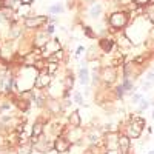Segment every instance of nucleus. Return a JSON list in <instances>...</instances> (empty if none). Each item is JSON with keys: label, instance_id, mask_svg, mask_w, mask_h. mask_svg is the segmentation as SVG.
Returning <instances> with one entry per match:
<instances>
[{"label": "nucleus", "instance_id": "11", "mask_svg": "<svg viewBox=\"0 0 154 154\" xmlns=\"http://www.w3.org/2000/svg\"><path fill=\"white\" fill-rule=\"evenodd\" d=\"M72 148V143L69 142V139L65 136H59L54 139V149L59 154H66L69 149Z\"/></svg>", "mask_w": 154, "mask_h": 154}, {"label": "nucleus", "instance_id": "25", "mask_svg": "<svg viewBox=\"0 0 154 154\" xmlns=\"http://www.w3.org/2000/svg\"><path fill=\"white\" fill-rule=\"evenodd\" d=\"M48 12L51 16H56V14H62V12H65V6H63L62 3H56L53 6L48 8Z\"/></svg>", "mask_w": 154, "mask_h": 154}, {"label": "nucleus", "instance_id": "21", "mask_svg": "<svg viewBox=\"0 0 154 154\" xmlns=\"http://www.w3.org/2000/svg\"><path fill=\"white\" fill-rule=\"evenodd\" d=\"M102 11H103V6H102V3L94 2L91 6H89V9H88V16L91 17V19H99V17L102 16Z\"/></svg>", "mask_w": 154, "mask_h": 154}, {"label": "nucleus", "instance_id": "23", "mask_svg": "<svg viewBox=\"0 0 154 154\" xmlns=\"http://www.w3.org/2000/svg\"><path fill=\"white\" fill-rule=\"evenodd\" d=\"M16 12H17V17H19V19L31 17V5H20Z\"/></svg>", "mask_w": 154, "mask_h": 154}, {"label": "nucleus", "instance_id": "39", "mask_svg": "<svg viewBox=\"0 0 154 154\" xmlns=\"http://www.w3.org/2000/svg\"><path fill=\"white\" fill-rule=\"evenodd\" d=\"M6 20H5V17L2 16V12H0V25H2V23H5Z\"/></svg>", "mask_w": 154, "mask_h": 154}, {"label": "nucleus", "instance_id": "7", "mask_svg": "<svg viewBox=\"0 0 154 154\" xmlns=\"http://www.w3.org/2000/svg\"><path fill=\"white\" fill-rule=\"evenodd\" d=\"M34 149L37 152H40V154H48L51 151H54V140L38 137L35 142H34Z\"/></svg>", "mask_w": 154, "mask_h": 154}, {"label": "nucleus", "instance_id": "35", "mask_svg": "<svg viewBox=\"0 0 154 154\" xmlns=\"http://www.w3.org/2000/svg\"><path fill=\"white\" fill-rule=\"evenodd\" d=\"M83 53H86V48L80 45L79 48H77V49H75V53H74V56H75V57H80V56H82Z\"/></svg>", "mask_w": 154, "mask_h": 154}, {"label": "nucleus", "instance_id": "16", "mask_svg": "<svg viewBox=\"0 0 154 154\" xmlns=\"http://www.w3.org/2000/svg\"><path fill=\"white\" fill-rule=\"evenodd\" d=\"M66 137L69 139V142L72 145H80L82 140H83V130H82V126H79V128H71L69 126V131H68Z\"/></svg>", "mask_w": 154, "mask_h": 154}, {"label": "nucleus", "instance_id": "34", "mask_svg": "<svg viewBox=\"0 0 154 154\" xmlns=\"http://www.w3.org/2000/svg\"><path fill=\"white\" fill-rule=\"evenodd\" d=\"M45 31L51 35V34H54V31H56V25L54 23H48L46 25V28H45Z\"/></svg>", "mask_w": 154, "mask_h": 154}, {"label": "nucleus", "instance_id": "42", "mask_svg": "<svg viewBox=\"0 0 154 154\" xmlns=\"http://www.w3.org/2000/svg\"><path fill=\"white\" fill-rule=\"evenodd\" d=\"M152 59H154V48H152Z\"/></svg>", "mask_w": 154, "mask_h": 154}, {"label": "nucleus", "instance_id": "12", "mask_svg": "<svg viewBox=\"0 0 154 154\" xmlns=\"http://www.w3.org/2000/svg\"><path fill=\"white\" fill-rule=\"evenodd\" d=\"M97 45H99L100 51H102V53H103V56H105V54H111L112 51H114V48H116V40H114L112 37H100L99 42H97Z\"/></svg>", "mask_w": 154, "mask_h": 154}, {"label": "nucleus", "instance_id": "40", "mask_svg": "<svg viewBox=\"0 0 154 154\" xmlns=\"http://www.w3.org/2000/svg\"><path fill=\"white\" fill-rule=\"evenodd\" d=\"M82 154H94V152H93V149H91V148H89V149H86V151H83Z\"/></svg>", "mask_w": 154, "mask_h": 154}, {"label": "nucleus", "instance_id": "4", "mask_svg": "<svg viewBox=\"0 0 154 154\" xmlns=\"http://www.w3.org/2000/svg\"><path fill=\"white\" fill-rule=\"evenodd\" d=\"M119 79V68L106 65L100 68V83H103L106 86H112L114 83H117Z\"/></svg>", "mask_w": 154, "mask_h": 154}, {"label": "nucleus", "instance_id": "45", "mask_svg": "<svg viewBox=\"0 0 154 154\" xmlns=\"http://www.w3.org/2000/svg\"><path fill=\"white\" fill-rule=\"evenodd\" d=\"M0 154H2V151H0Z\"/></svg>", "mask_w": 154, "mask_h": 154}, {"label": "nucleus", "instance_id": "13", "mask_svg": "<svg viewBox=\"0 0 154 154\" xmlns=\"http://www.w3.org/2000/svg\"><path fill=\"white\" fill-rule=\"evenodd\" d=\"M46 111L49 112V114H53V116H57V114H60L63 109H65V106H63V102L60 100V99H48V102H46Z\"/></svg>", "mask_w": 154, "mask_h": 154}, {"label": "nucleus", "instance_id": "28", "mask_svg": "<svg viewBox=\"0 0 154 154\" xmlns=\"http://www.w3.org/2000/svg\"><path fill=\"white\" fill-rule=\"evenodd\" d=\"M148 106H149V100L145 99V97H142V100L139 102V109H137V112H143Z\"/></svg>", "mask_w": 154, "mask_h": 154}, {"label": "nucleus", "instance_id": "2", "mask_svg": "<svg viewBox=\"0 0 154 154\" xmlns=\"http://www.w3.org/2000/svg\"><path fill=\"white\" fill-rule=\"evenodd\" d=\"M145 126H146V122L143 117H140V116H131L130 123L126 126V136L130 139H139L142 136Z\"/></svg>", "mask_w": 154, "mask_h": 154}, {"label": "nucleus", "instance_id": "5", "mask_svg": "<svg viewBox=\"0 0 154 154\" xmlns=\"http://www.w3.org/2000/svg\"><path fill=\"white\" fill-rule=\"evenodd\" d=\"M49 23V17L48 16H31L23 19V26L25 29H29V31H37L43 28L45 25Z\"/></svg>", "mask_w": 154, "mask_h": 154}, {"label": "nucleus", "instance_id": "33", "mask_svg": "<svg viewBox=\"0 0 154 154\" xmlns=\"http://www.w3.org/2000/svg\"><path fill=\"white\" fill-rule=\"evenodd\" d=\"M22 5V2L20 0H8V6H11V8H14L16 11H17V8Z\"/></svg>", "mask_w": 154, "mask_h": 154}, {"label": "nucleus", "instance_id": "3", "mask_svg": "<svg viewBox=\"0 0 154 154\" xmlns=\"http://www.w3.org/2000/svg\"><path fill=\"white\" fill-rule=\"evenodd\" d=\"M145 68H146V66L140 65V63H137V62H134V60L131 59V60H128L125 65L122 66V75L125 77V79H133V80H136V79H139V77L143 74Z\"/></svg>", "mask_w": 154, "mask_h": 154}, {"label": "nucleus", "instance_id": "27", "mask_svg": "<svg viewBox=\"0 0 154 154\" xmlns=\"http://www.w3.org/2000/svg\"><path fill=\"white\" fill-rule=\"evenodd\" d=\"M114 94H116V97H117V99H123V97H125L126 91H125V88L122 86V83H117V85H116V88H114Z\"/></svg>", "mask_w": 154, "mask_h": 154}, {"label": "nucleus", "instance_id": "20", "mask_svg": "<svg viewBox=\"0 0 154 154\" xmlns=\"http://www.w3.org/2000/svg\"><path fill=\"white\" fill-rule=\"evenodd\" d=\"M86 139L89 140V143H91V145H99L103 137H102V134H100V130L91 128V130L88 131V134H86Z\"/></svg>", "mask_w": 154, "mask_h": 154}, {"label": "nucleus", "instance_id": "31", "mask_svg": "<svg viewBox=\"0 0 154 154\" xmlns=\"http://www.w3.org/2000/svg\"><path fill=\"white\" fill-rule=\"evenodd\" d=\"M83 34L86 37H89V38H96V32L93 31L91 26H83Z\"/></svg>", "mask_w": 154, "mask_h": 154}, {"label": "nucleus", "instance_id": "30", "mask_svg": "<svg viewBox=\"0 0 154 154\" xmlns=\"http://www.w3.org/2000/svg\"><path fill=\"white\" fill-rule=\"evenodd\" d=\"M133 3H134V6H137V8H145V6H148L149 3H152V0H133Z\"/></svg>", "mask_w": 154, "mask_h": 154}, {"label": "nucleus", "instance_id": "14", "mask_svg": "<svg viewBox=\"0 0 154 154\" xmlns=\"http://www.w3.org/2000/svg\"><path fill=\"white\" fill-rule=\"evenodd\" d=\"M102 57H103V53L100 51L99 45H91L86 48V53H85V60L88 63L91 62H96V60H100Z\"/></svg>", "mask_w": 154, "mask_h": 154}, {"label": "nucleus", "instance_id": "37", "mask_svg": "<svg viewBox=\"0 0 154 154\" xmlns=\"http://www.w3.org/2000/svg\"><path fill=\"white\" fill-rule=\"evenodd\" d=\"M105 154H120V149H105Z\"/></svg>", "mask_w": 154, "mask_h": 154}, {"label": "nucleus", "instance_id": "26", "mask_svg": "<svg viewBox=\"0 0 154 154\" xmlns=\"http://www.w3.org/2000/svg\"><path fill=\"white\" fill-rule=\"evenodd\" d=\"M72 102H74V103H77V105H80V106H83L85 105L83 94L80 91H72Z\"/></svg>", "mask_w": 154, "mask_h": 154}, {"label": "nucleus", "instance_id": "10", "mask_svg": "<svg viewBox=\"0 0 154 154\" xmlns=\"http://www.w3.org/2000/svg\"><path fill=\"white\" fill-rule=\"evenodd\" d=\"M49 40H51V35L45 31V28H40V29L34 31V35H32L34 48H43Z\"/></svg>", "mask_w": 154, "mask_h": 154}, {"label": "nucleus", "instance_id": "1", "mask_svg": "<svg viewBox=\"0 0 154 154\" xmlns=\"http://www.w3.org/2000/svg\"><path fill=\"white\" fill-rule=\"evenodd\" d=\"M130 12L128 11H114L108 17L109 29L114 32H123L126 26L130 25Z\"/></svg>", "mask_w": 154, "mask_h": 154}, {"label": "nucleus", "instance_id": "22", "mask_svg": "<svg viewBox=\"0 0 154 154\" xmlns=\"http://www.w3.org/2000/svg\"><path fill=\"white\" fill-rule=\"evenodd\" d=\"M32 151H34V142L32 140L17 145V154H32Z\"/></svg>", "mask_w": 154, "mask_h": 154}, {"label": "nucleus", "instance_id": "8", "mask_svg": "<svg viewBox=\"0 0 154 154\" xmlns=\"http://www.w3.org/2000/svg\"><path fill=\"white\" fill-rule=\"evenodd\" d=\"M77 80H79V83L82 86H88L89 82H91V72H89L86 60H82V63H80V68L77 71Z\"/></svg>", "mask_w": 154, "mask_h": 154}, {"label": "nucleus", "instance_id": "41", "mask_svg": "<svg viewBox=\"0 0 154 154\" xmlns=\"http://www.w3.org/2000/svg\"><path fill=\"white\" fill-rule=\"evenodd\" d=\"M2 42H3V40H2V35H0V43H2Z\"/></svg>", "mask_w": 154, "mask_h": 154}, {"label": "nucleus", "instance_id": "15", "mask_svg": "<svg viewBox=\"0 0 154 154\" xmlns=\"http://www.w3.org/2000/svg\"><path fill=\"white\" fill-rule=\"evenodd\" d=\"M45 126H46V125H45V120H43V119H37V120L34 122V125H32V128H31V140H32V142H35L38 137L43 136Z\"/></svg>", "mask_w": 154, "mask_h": 154}, {"label": "nucleus", "instance_id": "29", "mask_svg": "<svg viewBox=\"0 0 154 154\" xmlns=\"http://www.w3.org/2000/svg\"><path fill=\"white\" fill-rule=\"evenodd\" d=\"M142 97H143L142 93H137V91H136L134 94H131V100H130V102H131L133 105H139V102L142 100Z\"/></svg>", "mask_w": 154, "mask_h": 154}, {"label": "nucleus", "instance_id": "19", "mask_svg": "<svg viewBox=\"0 0 154 154\" xmlns=\"http://www.w3.org/2000/svg\"><path fill=\"white\" fill-rule=\"evenodd\" d=\"M130 148H131V139L126 134H120L119 137V149L122 154H130Z\"/></svg>", "mask_w": 154, "mask_h": 154}, {"label": "nucleus", "instance_id": "38", "mask_svg": "<svg viewBox=\"0 0 154 154\" xmlns=\"http://www.w3.org/2000/svg\"><path fill=\"white\" fill-rule=\"evenodd\" d=\"M8 5V2H6V0H0V9H2V8H5Z\"/></svg>", "mask_w": 154, "mask_h": 154}, {"label": "nucleus", "instance_id": "24", "mask_svg": "<svg viewBox=\"0 0 154 154\" xmlns=\"http://www.w3.org/2000/svg\"><path fill=\"white\" fill-rule=\"evenodd\" d=\"M34 68L40 72V71H46V68H48V60L46 59H43V57H38L37 60H35V63H34Z\"/></svg>", "mask_w": 154, "mask_h": 154}, {"label": "nucleus", "instance_id": "17", "mask_svg": "<svg viewBox=\"0 0 154 154\" xmlns=\"http://www.w3.org/2000/svg\"><path fill=\"white\" fill-rule=\"evenodd\" d=\"M22 35H23V28L19 25V22H11L9 31H8V38H11V40H19Z\"/></svg>", "mask_w": 154, "mask_h": 154}, {"label": "nucleus", "instance_id": "18", "mask_svg": "<svg viewBox=\"0 0 154 154\" xmlns=\"http://www.w3.org/2000/svg\"><path fill=\"white\" fill-rule=\"evenodd\" d=\"M68 125L71 128H79L82 126V114L79 109H74L68 114Z\"/></svg>", "mask_w": 154, "mask_h": 154}, {"label": "nucleus", "instance_id": "43", "mask_svg": "<svg viewBox=\"0 0 154 154\" xmlns=\"http://www.w3.org/2000/svg\"><path fill=\"white\" fill-rule=\"evenodd\" d=\"M148 154H154V151H149V152H148Z\"/></svg>", "mask_w": 154, "mask_h": 154}, {"label": "nucleus", "instance_id": "32", "mask_svg": "<svg viewBox=\"0 0 154 154\" xmlns=\"http://www.w3.org/2000/svg\"><path fill=\"white\" fill-rule=\"evenodd\" d=\"M152 83H154V82L143 80V82H142V85H140V89H142V91H148V89H151V88H152Z\"/></svg>", "mask_w": 154, "mask_h": 154}, {"label": "nucleus", "instance_id": "6", "mask_svg": "<svg viewBox=\"0 0 154 154\" xmlns=\"http://www.w3.org/2000/svg\"><path fill=\"white\" fill-rule=\"evenodd\" d=\"M60 49H62V43H60L59 38H51L43 48H40V54H42L43 59H48L49 56H53L54 53H57Z\"/></svg>", "mask_w": 154, "mask_h": 154}, {"label": "nucleus", "instance_id": "36", "mask_svg": "<svg viewBox=\"0 0 154 154\" xmlns=\"http://www.w3.org/2000/svg\"><path fill=\"white\" fill-rule=\"evenodd\" d=\"M145 80H149V82H154V68H151L148 72H146V75H145Z\"/></svg>", "mask_w": 154, "mask_h": 154}, {"label": "nucleus", "instance_id": "44", "mask_svg": "<svg viewBox=\"0 0 154 154\" xmlns=\"http://www.w3.org/2000/svg\"><path fill=\"white\" fill-rule=\"evenodd\" d=\"M152 119H154V109H152Z\"/></svg>", "mask_w": 154, "mask_h": 154}, {"label": "nucleus", "instance_id": "9", "mask_svg": "<svg viewBox=\"0 0 154 154\" xmlns=\"http://www.w3.org/2000/svg\"><path fill=\"white\" fill-rule=\"evenodd\" d=\"M54 77L51 75L48 71H40L37 75V80H35V85H34V89H48L49 85L53 83Z\"/></svg>", "mask_w": 154, "mask_h": 154}]
</instances>
